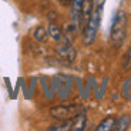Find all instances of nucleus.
Returning a JSON list of instances; mask_svg holds the SVG:
<instances>
[{
	"label": "nucleus",
	"mask_w": 131,
	"mask_h": 131,
	"mask_svg": "<svg viewBox=\"0 0 131 131\" xmlns=\"http://www.w3.org/2000/svg\"><path fill=\"white\" fill-rule=\"evenodd\" d=\"M84 0H73L71 2V19L74 27H79L80 24V13H81V7Z\"/></svg>",
	"instance_id": "39448f33"
},
{
	"label": "nucleus",
	"mask_w": 131,
	"mask_h": 131,
	"mask_svg": "<svg viewBox=\"0 0 131 131\" xmlns=\"http://www.w3.org/2000/svg\"><path fill=\"white\" fill-rule=\"evenodd\" d=\"M131 124V117L127 114L121 115L120 118H115V124H114V130L115 131H124L130 127Z\"/></svg>",
	"instance_id": "0eeeda50"
},
{
	"label": "nucleus",
	"mask_w": 131,
	"mask_h": 131,
	"mask_svg": "<svg viewBox=\"0 0 131 131\" xmlns=\"http://www.w3.org/2000/svg\"><path fill=\"white\" fill-rule=\"evenodd\" d=\"M47 33H49V36L51 37L54 41H61L63 40V31L57 24L50 23L49 27H47Z\"/></svg>",
	"instance_id": "6e6552de"
},
{
	"label": "nucleus",
	"mask_w": 131,
	"mask_h": 131,
	"mask_svg": "<svg viewBox=\"0 0 131 131\" xmlns=\"http://www.w3.org/2000/svg\"><path fill=\"white\" fill-rule=\"evenodd\" d=\"M56 51L61 59H66L70 63L74 61V59H75V50L69 41H64V43H61V44H59V46L56 47Z\"/></svg>",
	"instance_id": "20e7f679"
},
{
	"label": "nucleus",
	"mask_w": 131,
	"mask_h": 131,
	"mask_svg": "<svg viewBox=\"0 0 131 131\" xmlns=\"http://www.w3.org/2000/svg\"><path fill=\"white\" fill-rule=\"evenodd\" d=\"M127 23L128 19L125 12L118 10L113 17V24H111V30H110V41H111L113 46L118 47L123 44L125 34H127Z\"/></svg>",
	"instance_id": "f03ea898"
},
{
	"label": "nucleus",
	"mask_w": 131,
	"mask_h": 131,
	"mask_svg": "<svg viewBox=\"0 0 131 131\" xmlns=\"http://www.w3.org/2000/svg\"><path fill=\"white\" fill-rule=\"evenodd\" d=\"M47 36H49V33H47V30L43 26L36 27L34 31H33V37H34V40H37V41H44Z\"/></svg>",
	"instance_id": "9d476101"
},
{
	"label": "nucleus",
	"mask_w": 131,
	"mask_h": 131,
	"mask_svg": "<svg viewBox=\"0 0 131 131\" xmlns=\"http://www.w3.org/2000/svg\"><path fill=\"white\" fill-rule=\"evenodd\" d=\"M123 67H124V70H131V47L125 53L124 60H123Z\"/></svg>",
	"instance_id": "f8f14e48"
},
{
	"label": "nucleus",
	"mask_w": 131,
	"mask_h": 131,
	"mask_svg": "<svg viewBox=\"0 0 131 131\" xmlns=\"http://www.w3.org/2000/svg\"><path fill=\"white\" fill-rule=\"evenodd\" d=\"M103 7H104V0H97V4H95L94 10H93L89 23L85 24V27L83 29V41H84L85 46L93 44V41L95 40L98 27H100V23H101Z\"/></svg>",
	"instance_id": "f257e3e1"
},
{
	"label": "nucleus",
	"mask_w": 131,
	"mask_h": 131,
	"mask_svg": "<svg viewBox=\"0 0 131 131\" xmlns=\"http://www.w3.org/2000/svg\"><path fill=\"white\" fill-rule=\"evenodd\" d=\"M84 127H85V114H84V113H79L77 115L73 117L70 130H73V131H81V130H84Z\"/></svg>",
	"instance_id": "423d86ee"
},
{
	"label": "nucleus",
	"mask_w": 131,
	"mask_h": 131,
	"mask_svg": "<svg viewBox=\"0 0 131 131\" xmlns=\"http://www.w3.org/2000/svg\"><path fill=\"white\" fill-rule=\"evenodd\" d=\"M71 2H73V0H59V3L61 4V6H69Z\"/></svg>",
	"instance_id": "ddd939ff"
},
{
	"label": "nucleus",
	"mask_w": 131,
	"mask_h": 131,
	"mask_svg": "<svg viewBox=\"0 0 131 131\" xmlns=\"http://www.w3.org/2000/svg\"><path fill=\"white\" fill-rule=\"evenodd\" d=\"M79 113L80 107H77V105H59V107H53L50 110V114L57 120H70Z\"/></svg>",
	"instance_id": "7ed1b4c3"
},
{
	"label": "nucleus",
	"mask_w": 131,
	"mask_h": 131,
	"mask_svg": "<svg viewBox=\"0 0 131 131\" xmlns=\"http://www.w3.org/2000/svg\"><path fill=\"white\" fill-rule=\"evenodd\" d=\"M123 95L128 100H131V77H128L123 84Z\"/></svg>",
	"instance_id": "9b49d317"
},
{
	"label": "nucleus",
	"mask_w": 131,
	"mask_h": 131,
	"mask_svg": "<svg viewBox=\"0 0 131 131\" xmlns=\"http://www.w3.org/2000/svg\"><path fill=\"white\" fill-rule=\"evenodd\" d=\"M114 124H115V117L113 115H108L103 120L97 127V131H110V130H114Z\"/></svg>",
	"instance_id": "1a4fd4ad"
}]
</instances>
